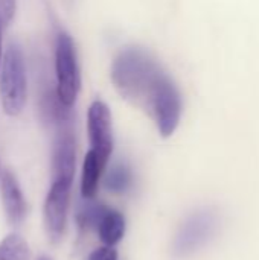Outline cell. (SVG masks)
Here are the masks:
<instances>
[{
	"instance_id": "cell-1",
	"label": "cell",
	"mask_w": 259,
	"mask_h": 260,
	"mask_svg": "<svg viewBox=\"0 0 259 260\" xmlns=\"http://www.w3.org/2000/svg\"><path fill=\"white\" fill-rule=\"evenodd\" d=\"M165 75L166 72L157 59L139 46L122 49L110 70V78L118 93L125 101L145 110L154 88Z\"/></svg>"
},
{
	"instance_id": "cell-2",
	"label": "cell",
	"mask_w": 259,
	"mask_h": 260,
	"mask_svg": "<svg viewBox=\"0 0 259 260\" xmlns=\"http://www.w3.org/2000/svg\"><path fill=\"white\" fill-rule=\"evenodd\" d=\"M223 216L217 207L203 206L191 212L177 229L171 251L176 259H189L208 248L220 235Z\"/></svg>"
},
{
	"instance_id": "cell-3",
	"label": "cell",
	"mask_w": 259,
	"mask_h": 260,
	"mask_svg": "<svg viewBox=\"0 0 259 260\" xmlns=\"http://www.w3.org/2000/svg\"><path fill=\"white\" fill-rule=\"evenodd\" d=\"M27 98L26 67L21 47L11 43L3 55L0 72V102L8 116H18Z\"/></svg>"
},
{
	"instance_id": "cell-4",
	"label": "cell",
	"mask_w": 259,
	"mask_h": 260,
	"mask_svg": "<svg viewBox=\"0 0 259 260\" xmlns=\"http://www.w3.org/2000/svg\"><path fill=\"white\" fill-rule=\"evenodd\" d=\"M55 75L58 99L72 108L81 90V72L73 38L64 30L56 35L55 41Z\"/></svg>"
},
{
	"instance_id": "cell-5",
	"label": "cell",
	"mask_w": 259,
	"mask_h": 260,
	"mask_svg": "<svg viewBox=\"0 0 259 260\" xmlns=\"http://www.w3.org/2000/svg\"><path fill=\"white\" fill-rule=\"evenodd\" d=\"M147 111L154 119L157 131L163 139L171 137L179 128L183 113V101L179 87L168 73L154 88Z\"/></svg>"
},
{
	"instance_id": "cell-6",
	"label": "cell",
	"mask_w": 259,
	"mask_h": 260,
	"mask_svg": "<svg viewBox=\"0 0 259 260\" xmlns=\"http://www.w3.org/2000/svg\"><path fill=\"white\" fill-rule=\"evenodd\" d=\"M72 184L73 183L64 180H53L44 198V206H43L44 229L49 241L53 244L60 242L66 233Z\"/></svg>"
},
{
	"instance_id": "cell-7",
	"label": "cell",
	"mask_w": 259,
	"mask_h": 260,
	"mask_svg": "<svg viewBox=\"0 0 259 260\" xmlns=\"http://www.w3.org/2000/svg\"><path fill=\"white\" fill-rule=\"evenodd\" d=\"M87 131L90 149L98 151L107 157L113 152V123L111 113L105 102L93 101L87 113Z\"/></svg>"
},
{
	"instance_id": "cell-8",
	"label": "cell",
	"mask_w": 259,
	"mask_h": 260,
	"mask_svg": "<svg viewBox=\"0 0 259 260\" xmlns=\"http://www.w3.org/2000/svg\"><path fill=\"white\" fill-rule=\"evenodd\" d=\"M50 165L53 180L73 183L76 171V139L70 126L58 129L52 146Z\"/></svg>"
},
{
	"instance_id": "cell-9",
	"label": "cell",
	"mask_w": 259,
	"mask_h": 260,
	"mask_svg": "<svg viewBox=\"0 0 259 260\" xmlns=\"http://www.w3.org/2000/svg\"><path fill=\"white\" fill-rule=\"evenodd\" d=\"M0 198L8 222L18 227L26 218L27 204L15 175L9 171H3L0 175Z\"/></svg>"
},
{
	"instance_id": "cell-10",
	"label": "cell",
	"mask_w": 259,
	"mask_h": 260,
	"mask_svg": "<svg viewBox=\"0 0 259 260\" xmlns=\"http://www.w3.org/2000/svg\"><path fill=\"white\" fill-rule=\"evenodd\" d=\"M110 157L89 149L82 161V172H81V195L82 198H93L98 192L101 177L107 168Z\"/></svg>"
},
{
	"instance_id": "cell-11",
	"label": "cell",
	"mask_w": 259,
	"mask_h": 260,
	"mask_svg": "<svg viewBox=\"0 0 259 260\" xmlns=\"http://www.w3.org/2000/svg\"><path fill=\"white\" fill-rule=\"evenodd\" d=\"M98 235L99 239L102 241L104 245L107 247H114L116 244H119L125 235L127 230V222H125V216L114 209H107V212L104 213L102 219L98 224Z\"/></svg>"
},
{
	"instance_id": "cell-12",
	"label": "cell",
	"mask_w": 259,
	"mask_h": 260,
	"mask_svg": "<svg viewBox=\"0 0 259 260\" xmlns=\"http://www.w3.org/2000/svg\"><path fill=\"white\" fill-rule=\"evenodd\" d=\"M107 206L93 200V198H84L75 212V221L81 230H93L98 229L99 221L102 219L104 213L107 212Z\"/></svg>"
},
{
	"instance_id": "cell-13",
	"label": "cell",
	"mask_w": 259,
	"mask_h": 260,
	"mask_svg": "<svg viewBox=\"0 0 259 260\" xmlns=\"http://www.w3.org/2000/svg\"><path fill=\"white\" fill-rule=\"evenodd\" d=\"M133 186V172L125 163H116L105 175V187L108 192L122 195L127 193Z\"/></svg>"
},
{
	"instance_id": "cell-14",
	"label": "cell",
	"mask_w": 259,
	"mask_h": 260,
	"mask_svg": "<svg viewBox=\"0 0 259 260\" xmlns=\"http://www.w3.org/2000/svg\"><path fill=\"white\" fill-rule=\"evenodd\" d=\"M31 250L20 235H8L0 241V260H29Z\"/></svg>"
},
{
	"instance_id": "cell-15",
	"label": "cell",
	"mask_w": 259,
	"mask_h": 260,
	"mask_svg": "<svg viewBox=\"0 0 259 260\" xmlns=\"http://www.w3.org/2000/svg\"><path fill=\"white\" fill-rule=\"evenodd\" d=\"M15 14V0H0V27L6 26Z\"/></svg>"
},
{
	"instance_id": "cell-16",
	"label": "cell",
	"mask_w": 259,
	"mask_h": 260,
	"mask_svg": "<svg viewBox=\"0 0 259 260\" xmlns=\"http://www.w3.org/2000/svg\"><path fill=\"white\" fill-rule=\"evenodd\" d=\"M87 260H118V251L114 250V247H99L96 250H93Z\"/></svg>"
},
{
	"instance_id": "cell-17",
	"label": "cell",
	"mask_w": 259,
	"mask_h": 260,
	"mask_svg": "<svg viewBox=\"0 0 259 260\" xmlns=\"http://www.w3.org/2000/svg\"><path fill=\"white\" fill-rule=\"evenodd\" d=\"M35 260H53L50 256H46V254H41V256H38Z\"/></svg>"
},
{
	"instance_id": "cell-18",
	"label": "cell",
	"mask_w": 259,
	"mask_h": 260,
	"mask_svg": "<svg viewBox=\"0 0 259 260\" xmlns=\"http://www.w3.org/2000/svg\"><path fill=\"white\" fill-rule=\"evenodd\" d=\"M0 64H2V41H0Z\"/></svg>"
},
{
	"instance_id": "cell-19",
	"label": "cell",
	"mask_w": 259,
	"mask_h": 260,
	"mask_svg": "<svg viewBox=\"0 0 259 260\" xmlns=\"http://www.w3.org/2000/svg\"><path fill=\"white\" fill-rule=\"evenodd\" d=\"M0 171H2V168H0Z\"/></svg>"
}]
</instances>
